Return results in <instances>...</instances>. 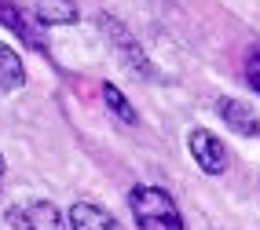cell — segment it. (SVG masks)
Masks as SVG:
<instances>
[{
    "instance_id": "obj_1",
    "label": "cell",
    "mask_w": 260,
    "mask_h": 230,
    "mask_svg": "<svg viewBox=\"0 0 260 230\" xmlns=\"http://www.w3.org/2000/svg\"><path fill=\"white\" fill-rule=\"evenodd\" d=\"M128 205H132V216L140 223V230H183L176 201L158 186H136L128 194Z\"/></svg>"
},
{
    "instance_id": "obj_2",
    "label": "cell",
    "mask_w": 260,
    "mask_h": 230,
    "mask_svg": "<svg viewBox=\"0 0 260 230\" xmlns=\"http://www.w3.org/2000/svg\"><path fill=\"white\" fill-rule=\"evenodd\" d=\"M11 230H62V212L51 201H29V205H15L8 212Z\"/></svg>"
},
{
    "instance_id": "obj_3",
    "label": "cell",
    "mask_w": 260,
    "mask_h": 230,
    "mask_svg": "<svg viewBox=\"0 0 260 230\" xmlns=\"http://www.w3.org/2000/svg\"><path fill=\"white\" fill-rule=\"evenodd\" d=\"M187 146H190V157L198 161V168L205 175H220L228 168V146H223L209 128H194L190 139H187Z\"/></svg>"
},
{
    "instance_id": "obj_4",
    "label": "cell",
    "mask_w": 260,
    "mask_h": 230,
    "mask_svg": "<svg viewBox=\"0 0 260 230\" xmlns=\"http://www.w3.org/2000/svg\"><path fill=\"white\" fill-rule=\"evenodd\" d=\"M103 29H107V37L114 41V48L121 51V55H125V66L132 69V73H150V66H147V55H143V48L132 41V33L121 26L117 19H107V15H103Z\"/></svg>"
},
{
    "instance_id": "obj_5",
    "label": "cell",
    "mask_w": 260,
    "mask_h": 230,
    "mask_svg": "<svg viewBox=\"0 0 260 230\" xmlns=\"http://www.w3.org/2000/svg\"><path fill=\"white\" fill-rule=\"evenodd\" d=\"M216 110H220V117L228 121V128L231 132H238V135H260V121H256V113L249 110L242 99H220L216 102Z\"/></svg>"
},
{
    "instance_id": "obj_6",
    "label": "cell",
    "mask_w": 260,
    "mask_h": 230,
    "mask_svg": "<svg viewBox=\"0 0 260 230\" xmlns=\"http://www.w3.org/2000/svg\"><path fill=\"white\" fill-rule=\"evenodd\" d=\"M70 226L74 230H125L107 208H99L92 201H77L70 208Z\"/></svg>"
},
{
    "instance_id": "obj_7",
    "label": "cell",
    "mask_w": 260,
    "mask_h": 230,
    "mask_svg": "<svg viewBox=\"0 0 260 230\" xmlns=\"http://www.w3.org/2000/svg\"><path fill=\"white\" fill-rule=\"evenodd\" d=\"M22 81H26V73H22L19 51L0 44V95H11L15 88H22Z\"/></svg>"
},
{
    "instance_id": "obj_8",
    "label": "cell",
    "mask_w": 260,
    "mask_h": 230,
    "mask_svg": "<svg viewBox=\"0 0 260 230\" xmlns=\"http://www.w3.org/2000/svg\"><path fill=\"white\" fill-rule=\"evenodd\" d=\"M37 19L44 26H70L77 22V4L74 0H37Z\"/></svg>"
},
{
    "instance_id": "obj_9",
    "label": "cell",
    "mask_w": 260,
    "mask_h": 230,
    "mask_svg": "<svg viewBox=\"0 0 260 230\" xmlns=\"http://www.w3.org/2000/svg\"><path fill=\"white\" fill-rule=\"evenodd\" d=\"M103 99H107V106H110L121 121H125V125H136V121H140V117H136V110H132V102L121 95L114 84H103Z\"/></svg>"
},
{
    "instance_id": "obj_10",
    "label": "cell",
    "mask_w": 260,
    "mask_h": 230,
    "mask_svg": "<svg viewBox=\"0 0 260 230\" xmlns=\"http://www.w3.org/2000/svg\"><path fill=\"white\" fill-rule=\"evenodd\" d=\"M246 81L260 92V48L249 51V59H246Z\"/></svg>"
},
{
    "instance_id": "obj_11",
    "label": "cell",
    "mask_w": 260,
    "mask_h": 230,
    "mask_svg": "<svg viewBox=\"0 0 260 230\" xmlns=\"http://www.w3.org/2000/svg\"><path fill=\"white\" fill-rule=\"evenodd\" d=\"M0 183H4V157H0Z\"/></svg>"
}]
</instances>
